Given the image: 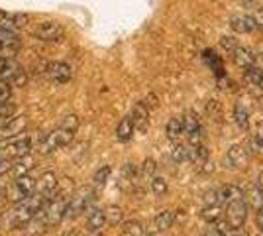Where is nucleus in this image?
Segmentation results:
<instances>
[{"instance_id": "nucleus-1", "label": "nucleus", "mask_w": 263, "mask_h": 236, "mask_svg": "<svg viewBox=\"0 0 263 236\" xmlns=\"http://www.w3.org/2000/svg\"><path fill=\"white\" fill-rule=\"evenodd\" d=\"M79 124H81L79 116L67 114L65 118L61 120V124L42 140L40 152H42V154H51L55 150H61V148L69 146V144L73 142V138H75V132H77Z\"/></svg>"}, {"instance_id": "nucleus-2", "label": "nucleus", "mask_w": 263, "mask_h": 236, "mask_svg": "<svg viewBox=\"0 0 263 236\" xmlns=\"http://www.w3.org/2000/svg\"><path fill=\"white\" fill-rule=\"evenodd\" d=\"M49 199H45L42 195L33 193L30 199H26L22 203H16L10 211L4 216V223L10 226V228H22V226H28L30 221H32L35 214L40 213L45 207V203Z\"/></svg>"}, {"instance_id": "nucleus-3", "label": "nucleus", "mask_w": 263, "mask_h": 236, "mask_svg": "<svg viewBox=\"0 0 263 236\" xmlns=\"http://www.w3.org/2000/svg\"><path fill=\"white\" fill-rule=\"evenodd\" d=\"M92 199H95V189H92V187H81L79 191H75L69 197L65 219H71V221H73V219H77L81 214H85L88 209H90Z\"/></svg>"}, {"instance_id": "nucleus-4", "label": "nucleus", "mask_w": 263, "mask_h": 236, "mask_svg": "<svg viewBox=\"0 0 263 236\" xmlns=\"http://www.w3.org/2000/svg\"><path fill=\"white\" fill-rule=\"evenodd\" d=\"M33 144L28 136H18L0 146V159H20L32 154Z\"/></svg>"}, {"instance_id": "nucleus-5", "label": "nucleus", "mask_w": 263, "mask_h": 236, "mask_svg": "<svg viewBox=\"0 0 263 236\" xmlns=\"http://www.w3.org/2000/svg\"><path fill=\"white\" fill-rule=\"evenodd\" d=\"M35 191V179H33L30 173H24V175H18L14 183L6 189L8 193V199L14 203H22L26 199H30Z\"/></svg>"}, {"instance_id": "nucleus-6", "label": "nucleus", "mask_w": 263, "mask_h": 236, "mask_svg": "<svg viewBox=\"0 0 263 236\" xmlns=\"http://www.w3.org/2000/svg\"><path fill=\"white\" fill-rule=\"evenodd\" d=\"M0 83H8V85H16V87H22L26 83V73L14 57L0 59Z\"/></svg>"}, {"instance_id": "nucleus-7", "label": "nucleus", "mask_w": 263, "mask_h": 236, "mask_svg": "<svg viewBox=\"0 0 263 236\" xmlns=\"http://www.w3.org/2000/svg\"><path fill=\"white\" fill-rule=\"evenodd\" d=\"M44 75L55 85H65L73 79V67L65 61H49L44 63Z\"/></svg>"}, {"instance_id": "nucleus-8", "label": "nucleus", "mask_w": 263, "mask_h": 236, "mask_svg": "<svg viewBox=\"0 0 263 236\" xmlns=\"http://www.w3.org/2000/svg\"><path fill=\"white\" fill-rule=\"evenodd\" d=\"M30 18L22 12H0V32L2 34H16L26 28Z\"/></svg>"}, {"instance_id": "nucleus-9", "label": "nucleus", "mask_w": 263, "mask_h": 236, "mask_svg": "<svg viewBox=\"0 0 263 236\" xmlns=\"http://www.w3.org/2000/svg\"><path fill=\"white\" fill-rule=\"evenodd\" d=\"M246 219H248V203L243 199L226 205V223L230 225V228H241Z\"/></svg>"}, {"instance_id": "nucleus-10", "label": "nucleus", "mask_w": 263, "mask_h": 236, "mask_svg": "<svg viewBox=\"0 0 263 236\" xmlns=\"http://www.w3.org/2000/svg\"><path fill=\"white\" fill-rule=\"evenodd\" d=\"M32 34H33V38H37V40H42V42H57V40L63 38V28L57 22L47 20V22L37 24L32 30Z\"/></svg>"}, {"instance_id": "nucleus-11", "label": "nucleus", "mask_w": 263, "mask_h": 236, "mask_svg": "<svg viewBox=\"0 0 263 236\" xmlns=\"http://www.w3.org/2000/svg\"><path fill=\"white\" fill-rule=\"evenodd\" d=\"M26 116H12L8 122H4L0 126V142H8V140H14L18 136H22V132L26 130Z\"/></svg>"}, {"instance_id": "nucleus-12", "label": "nucleus", "mask_w": 263, "mask_h": 236, "mask_svg": "<svg viewBox=\"0 0 263 236\" xmlns=\"http://www.w3.org/2000/svg\"><path fill=\"white\" fill-rule=\"evenodd\" d=\"M183 134L189 138L191 144H200V134H202V128H200V120L193 111L183 116Z\"/></svg>"}, {"instance_id": "nucleus-13", "label": "nucleus", "mask_w": 263, "mask_h": 236, "mask_svg": "<svg viewBox=\"0 0 263 236\" xmlns=\"http://www.w3.org/2000/svg\"><path fill=\"white\" fill-rule=\"evenodd\" d=\"M250 161V150L243 144H234L226 154L224 164H228V168H243Z\"/></svg>"}, {"instance_id": "nucleus-14", "label": "nucleus", "mask_w": 263, "mask_h": 236, "mask_svg": "<svg viewBox=\"0 0 263 236\" xmlns=\"http://www.w3.org/2000/svg\"><path fill=\"white\" fill-rule=\"evenodd\" d=\"M22 47V42L16 34H2L0 32V59L14 57Z\"/></svg>"}, {"instance_id": "nucleus-15", "label": "nucleus", "mask_w": 263, "mask_h": 236, "mask_svg": "<svg viewBox=\"0 0 263 236\" xmlns=\"http://www.w3.org/2000/svg\"><path fill=\"white\" fill-rule=\"evenodd\" d=\"M33 193L42 195L45 199H51L55 193H57V177H55V173L47 171L40 179H35V191Z\"/></svg>"}, {"instance_id": "nucleus-16", "label": "nucleus", "mask_w": 263, "mask_h": 236, "mask_svg": "<svg viewBox=\"0 0 263 236\" xmlns=\"http://www.w3.org/2000/svg\"><path fill=\"white\" fill-rule=\"evenodd\" d=\"M209 150L202 144H189L186 146V159L193 161L198 169H202V166H209Z\"/></svg>"}, {"instance_id": "nucleus-17", "label": "nucleus", "mask_w": 263, "mask_h": 236, "mask_svg": "<svg viewBox=\"0 0 263 236\" xmlns=\"http://www.w3.org/2000/svg\"><path fill=\"white\" fill-rule=\"evenodd\" d=\"M130 118H132V124H134V128H138V130H145L147 128V124H149V106L145 104L143 101L140 102H136V106L132 108V114H130Z\"/></svg>"}, {"instance_id": "nucleus-18", "label": "nucleus", "mask_w": 263, "mask_h": 236, "mask_svg": "<svg viewBox=\"0 0 263 236\" xmlns=\"http://www.w3.org/2000/svg\"><path fill=\"white\" fill-rule=\"evenodd\" d=\"M232 59H234L236 67H241V69H250L255 65V56H253L248 47H240V45L234 49Z\"/></svg>"}, {"instance_id": "nucleus-19", "label": "nucleus", "mask_w": 263, "mask_h": 236, "mask_svg": "<svg viewBox=\"0 0 263 236\" xmlns=\"http://www.w3.org/2000/svg\"><path fill=\"white\" fill-rule=\"evenodd\" d=\"M106 225V219H104V211L102 209H88L87 211V228L88 232H100V228Z\"/></svg>"}, {"instance_id": "nucleus-20", "label": "nucleus", "mask_w": 263, "mask_h": 236, "mask_svg": "<svg viewBox=\"0 0 263 236\" xmlns=\"http://www.w3.org/2000/svg\"><path fill=\"white\" fill-rule=\"evenodd\" d=\"M230 28L238 34H250L257 26H255L252 16H234L230 20Z\"/></svg>"}, {"instance_id": "nucleus-21", "label": "nucleus", "mask_w": 263, "mask_h": 236, "mask_svg": "<svg viewBox=\"0 0 263 236\" xmlns=\"http://www.w3.org/2000/svg\"><path fill=\"white\" fill-rule=\"evenodd\" d=\"M216 191H218V201L226 203V205L238 201V199H243L241 189L240 187H236V185H222V187L216 189Z\"/></svg>"}, {"instance_id": "nucleus-22", "label": "nucleus", "mask_w": 263, "mask_h": 236, "mask_svg": "<svg viewBox=\"0 0 263 236\" xmlns=\"http://www.w3.org/2000/svg\"><path fill=\"white\" fill-rule=\"evenodd\" d=\"M173 223H175V213H173V211H161V213H157L154 219L155 232H165V230H169V228L173 226Z\"/></svg>"}, {"instance_id": "nucleus-23", "label": "nucleus", "mask_w": 263, "mask_h": 236, "mask_svg": "<svg viewBox=\"0 0 263 236\" xmlns=\"http://www.w3.org/2000/svg\"><path fill=\"white\" fill-rule=\"evenodd\" d=\"M134 124H132V118L130 116H126V118H122L120 124H118V128H116V140L118 142H130L132 136H134Z\"/></svg>"}, {"instance_id": "nucleus-24", "label": "nucleus", "mask_w": 263, "mask_h": 236, "mask_svg": "<svg viewBox=\"0 0 263 236\" xmlns=\"http://www.w3.org/2000/svg\"><path fill=\"white\" fill-rule=\"evenodd\" d=\"M183 134V118L181 116H173L169 122H167V136H169V140H179Z\"/></svg>"}, {"instance_id": "nucleus-25", "label": "nucleus", "mask_w": 263, "mask_h": 236, "mask_svg": "<svg viewBox=\"0 0 263 236\" xmlns=\"http://www.w3.org/2000/svg\"><path fill=\"white\" fill-rule=\"evenodd\" d=\"M243 77H246V81H248L250 85H253V87H263V69L261 67L253 65V67L246 69Z\"/></svg>"}, {"instance_id": "nucleus-26", "label": "nucleus", "mask_w": 263, "mask_h": 236, "mask_svg": "<svg viewBox=\"0 0 263 236\" xmlns=\"http://www.w3.org/2000/svg\"><path fill=\"white\" fill-rule=\"evenodd\" d=\"M110 173H112L110 166H100V168L95 171V175H92V183H95V187H104L110 179Z\"/></svg>"}, {"instance_id": "nucleus-27", "label": "nucleus", "mask_w": 263, "mask_h": 236, "mask_svg": "<svg viewBox=\"0 0 263 236\" xmlns=\"http://www.w3.org/2000/svg\"><path fill=\"white\" fill-rule=\"evenodd\" d=\"M143 226L138 221H128L122 226V236H143Z\"/></svg>"}, {"instance_id": "nucleus-28", "label": "nucleus", "mask_w": 263, "mask_h": 236, "mask_svg": "<svg viewBox=\"0 0 263 236\" xmlns=\"http://www.w3.org/2000/svg\"><path fill=\"white\" fill-rule=\"evenodd\" d=\"M220 216H222V209H220V205H212V207H204L202 209V219L210 223V225H214L216 221H220Z\"/></svg>"}, {"instance_id": "nucleus-29", "label": "nucleus", "mask_w": 263, "mask_h": 236, "mask_svg": "<svg viewBox=\"0 0 263 236\" xmlns=\"http://www.w3.org/2000/svg\"><path fill=\"white\" fill-rule=\"evenodd\" d=\"M234 118H236V124L240 126L241 130H248V128H250V116H248V111L241 108L240 104L234 108Z\"/></svg>"}, {"instance_id": "nucleus-30", "label": "nucleus", "mask_w": 263, "mask_h": 236, "mask_svg": "<svg viewBox=\"0 0 263 236\" xmlns=\"http://www.w3.org/2000/svg\"><path fill=\"white\" fill-rule=\"evenodd\" d=\"M104 219H106V223H110V225H120L122 223V209L120 207H108L106 211H104Z\"/></svg>"}, {"instance_id": "nucleus-31", "label": "nucleus", "mask_w": 263, "mask_h": 236, "mask_svg": "<svg viewBox=\"0 0 263 236\" xmlns=\"http://www.w3.org/2000/svg\"><path fill=\"white\" fill-rule=\"evenodd\" d=\"M155 169H157V164H155V159H152V157H147L145 161L142 164V177L143 179H152L155 173Z\"/></svg>"}, {"instance_id": "nucleus-32", "label": "nucleus", "mask_w": 263, "mask_h": 236, "mask_svg": "<svg viewBox=\"0 0 263 236\" xmlns=\"http://www.w3.org/2000/svg\"><path fill=\"white\" fill-rule=\"evenodd\" d=\"M149 183H152V191H154L155 195L161 197V195L167 193V181H165L163 177H152Z\"/></svg>"}, {"instance_id": "nucleus-33", "label": "nucleus", "mask_w": 263, "mask_h": 236, "mask_svg": "<svg viewBox=\"0 0 263 236\" xmlns=\"http://www.w3.org/2000/svg\"><path fill=\"white\" fill-rule=\"evenodd\" d=\"M171 157H173V161H177V164L186 161V146L177 144V146L173 148V152H171Z\"/></svg>"}, {"instance_id": "nucleus-34", "label": "nucleus", "mask_w": 263, "mask_h": 236, "mask_svg": "<svg viewBox=\"0 0 263 236\" xmlns=\"http://www.w3.org/2000/svg\"><path fill=\"white\" fill-rule=\"evenodd\" d=\"M220 45H222V49H226L228 53H234V49L238 47V40L232 38V35H224V38L220 40Z\"/></svg>"}, {"instance_id": "nucleus-35", "label": "nucleus", "mask_w": 263, "mask_h": 236, "mask_svg": "<svg viewBox=\"0 0 263 236\" xmlns=\"http://www.w3.org/2000/svg\"><path fill=\"white\" fill-rule=\"evenodd\" d=\"M136 173H138V169H136L134 164H126V166L122 168V177H124V179H128L130 183L132 181H136Z\"/></svg>"}, {"instance_id": "nucleus-36", "label": "nucleus", "mask_w": 263, "mask_h": 236, "mask_svg": "<svg viewBox=\"0 0 263 236\" xmlns=\"http://www.w3.org/2000/svg\"><path fill=\"white\" fill-rule=\"evenodd\" d=\"M12 99V87L8 83H0V102H8Z\"/></svg>"}, {"instance_id": "nucleus-37", "label": "nucleus", "mask_w": 263, "mask_h": 236, "mask_svg": "<svg viewBox=\"0 0 263 236\" xmlns=\"http://www.w3.org/2000/svg\"><path fill=\"white\" fill-rule=\"evenodd\" d=\"M218 191L216 189H210L209 193H204V207H212V205H218Z\"/></svg>"}, {"instance_id": "nucleus-38", "label": "nucleus", "mask_w": 263, "mask_h": 236, "mask_svg": "<svg viewBox=\"0 0 263 236\" xmlns=\"http://www.w3.org/2000/svg\"><path fill=\"white\" fill-rule=\"evenodd\" d=\"M253 142L257 146H263V120L255 124V130H253Z\"/></svg>"}, {"instance_id": "nucleus-39", "label": "nucleus", "mask_w": 263, "mask_h": 236, "mask_svg": "<svg viewBox=\"0 0 263 236\" xmlns=\"http://www.w3.org/2000/svg\"><path fill=\"white\" fill-rule=\"evenodd\" d=\"M250 197H252V203L257 207L259 205V209L263 207V189L261 187H257V189H253L252 193H250Z\"/></svg>"}, {"instance_id": "nucleus-40", "label": "nucleus", "mask_w": 263, "mask_h": 236, "mask_svg": "<svg viewBox=\"0 0 263 236\" xmlns=\"http://www.w3.org/2000/svg\"><path fill=\"white\" fill-rule=\"evenodd\" d=\"M206 111H209V114L214 118V120H218V118H220V104L216 101L210 102L209 106H206Z\"/></svg>"}, {"instance_id": "nucleus-41", "label": "nucleus", "mask_w": 263, "mask_h": 236, "mask_svg": "<svg viewBox=\"0 0 263 236\" xmlns=\"http://www.w3.org/2000/svg\"><path fill=\"white\" fill-rule=\"evenodd\" d=\"M253 22H255V26L257 28H261L263 30V6H259V8H255V12H253Z\"/></svg>"}, {"instance_id": "nucleus-42", "label": "nucleus", "mask_w": 263, "mask_h": 236, "mask_svg": "<svg viewBox=\"0 0 263 236\" xmlns=\"http://www.w3.org/2000/svg\"><path fill=\"white\" fill-rule=\"evenodd\" d=\"M10 169H12V161H10V159H0V175L8 173Z\"/></svg>"}, {"instance_id": "nucleus-43", "label": "nucleus", "mask_w": 263, "mask_h": 236, "mask_svg": "<svg viewBox=\"0 0 263 236\" xmlns=\"http://www.w3.org/2000/svg\"><path fill=\"white\" fill-rule=\"evenodd\" d=\"M255 225H257V228L263 232V216L259 213H257V219H255Z\"/></svg>"}, {"instance_id": "nucleus-44", "label": "nucleus", "mask_w": 263, "mask_h": 236, "mask_svg": "<svg viewBox=\"0 0 263 236\" xmlns=\"http://www.w3.org/2000/svg\"><path fill=\"white\" fill-rule=\"evenodd\" d=\"M61 236H81V234H79L77 230H67V232H63Z\"/></svg>"}, {"instance_id": "nucleus-45", "label": "nucleus", "mask_w": 263, "mask_h": 236, "mask_svg": "<svg viewBox=\"0 0 263 236\" xmlns=\"http://www.w3.org/2000/svg\"><path fill=\"white\" fill-rule=\"evenodd\" d=\"M4 193H6V187H4V183H0V199L4 197Z\"/></svg>"}, {"instance_id": "nucleus-46", "label": "nucleus", "mask_w": 263, "mask_h": 236, "mask_svg": "<svg viewBox=\"0 0 263 236\" xmlns=\"http://www.w3.org/2000/svg\"><path fill=\"white\" fill-rule=\"evenodd\" d=\"M202 236H222V234L216 232V230H212V232H206V234H202Z\"/></svg>"}, {"instance_id": "nucleus-47", "label": "nucleus", "mask_w": 263, "mask_h": 236, "mask_svg": "<svg viewBox=\"0 0 263 236\" xmlns=\"http://www.w3.org/2000/svg\"><path fill=\"white\" fill-rule=\"evenodd\" d=\"M259 181H261V183H259V187H263V173H261V177H259Z\"/></svg>"}, {"instance_id": "nucleus-48", "label": "nucleus", "mask_w": 263, "mask_h": 236, "mask_svg": "<svg viewBox=\"0 0 263 236\" xmlns=\"http://www.w3.org/2000/svg\"><path fill=\"white\" fill-rule=\"evenodd\" d=\"M259 214H261V216H263V207H261V209H259Z\"/></svg>"}, {"instance_id": "nucleus-49", "label": "nucleus", "mask_w": 263, "mask_h": 236, "mask_svg": "<svg viewBox=\"0 0 263 236\" xmlns=\"http://www.w3.org/2000/svg\"><path fill=\"white\" fill-rule=\"evenodd\" d=\"M261 56H263V51H261Z\"/></svg>"}]
</instances>
